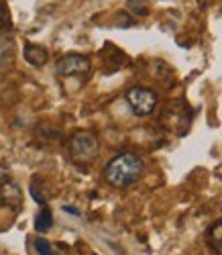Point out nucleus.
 Returning <instances> with one entry per match:
<instances>
[{"mask_svg":"<svg viewBox=\"0 0 222 255\" xmlns=\"http://www.w3.org/2000/svg\"><path fill=\"white\" fill-rule=\"evenodd\" d=\"M143 159L137 153H120L112 157L104 167V180L114 188H128L143 176Z\"/></svg>","mask_w":222,"mask_h":255,"instance_id":"nucleus-1","label":"nucleus"},{"mask_svg":"<svg viewBox=\"0 0 222 255\" xmlns=\"http://www.w3.org/2000/svg\"><path fill=\"white\" fill-rule=\"evenodd\" d=\"M128 6L130 8H135L137 12H147L145 4H143V0H128Z\"/></svg>","mask_w":222,"mask_h":255,"instance_id":"nucleus-11","label":"nucleus"},{"mask_svg":"<svg viewBox=\"0 0 222 255\" xmlns=\"http://www.w3.org/2000/svg\"><path fill=\"white\" fill-rule=\"evenodd\" d=\"M2 202L10 208H18L20 202H23V192L12 180H6L2 184Z\"/></svg>","mask_w":222,"mask_h":255,"instance_id":"nucleus-5","label":"nucleus"},{"mask_svg":"<svg viewBox=\"0 0 222 255\" xmlns=\"http://www.w3.org/2000/svg\"><path fill=\"white\" fill-rule=\"evenodd\" d=\"M126 102L137 117H149L157 106V94L149 88L135 86L126 92Z\"/></svg>","mask_w":222,"mask_h":255,"instance_id":"nucleus-3","label":"nucleus"},{"mask_svg":"<svg viewBox=\"0 0 222 255\" xmlns=\"http://www.w3.org/2000/svg\"><path fill=\"white\" fill-rule=\"evenodd\" d=\"M92 70V61L90 57L80 55V53H70V55H63L57 66L55 72L61 78H70V76H88Z\"/></svg>","mask_w":222,"mask_h":255,"instance_id":"nucleus-4","label":"nucleus"},{"mask_svg":"<svg viewBox=\"0 0 222 255\" xmlns=\"http://www.w3.org/2000/svg\"><path fill=\"white\" fill-rule=\"evenodd\" d=\"M70 157L78 165L94 163L100 155V139L90 131H78L70 139Z\"/></svg>","mask_w":222,"mask_h":255,"instance_id":"nucleus-2","label":"nucleus"},{"mask_svg":"<svg viewBox=\"0 0 222 255\" xmlns=\"http://www.w3.org/2000/svg\"><path fill=\"white\" fill-rule=\"evenodd\" d=\"M10 23V18H8V8L4 2H0V31H4Z\"/></svg>","mask_w":222,"mask_h":255,"instance_id":"nucleus-10","label":"nucleus"},{"mask_svg":"<svg viewBox=\"0 0 222 255\" xmlns=\"http://www.w3.org/2000/svg\"><path fill=\"white\" fill-rule=\"evenodd\" d=\"M208 241H210L212 249H214L218 255H222V221H216V223L210 227V231H208Z\"/></svg>","mask_w":222,"mask_h":255,"instance_id":"nucleus-7","label":"nucleus"},{"mask_svg":"<svg viewBox=\"0 0 222 255\" xmlns=\"http://www.w3.org/2000/svg\"><path fill=\"white\" fill-rule=\"evenodd\" d=\"M63 210H65V212H70V215H76V217H78V215H80V212H78V210H76V208H72V206H65V208H63Z\"/></svg>","mask_w":222,"mask_h":255,"instance_id":"nucleus-12","label":"nucleus"},{"mask_svg":"<svg viewBox=\"0 0 222 255\" xmlns=\"http://www.w3.org/2000/svg\"><path fill=\"white\" fill-rule=\"evenodd\" d=\"M35 249H37V253H39V255H55V253H53L51 243H49L47 239H41V237L35 241Z\"/></svg>","mask_w":222,"mask_h":255,"instance_id":"nucleus-9","label":"nucleus"},{"mask_svg":"<svg viewBox=\"0 0 222 255\" xmlns=\"http://www.w3.org/2000/svg\"><path fill=\"white\" fill-rule=\"evenodd\" d=\"M47 49L45 47H41V45H33V43H27L25 45V59L31 63V66H45L47 63Z\"/></svg>","mask_w":222,"mask_h":255,"instance_id":"nucleus-6","label":"nucleus"},{"mask_svg":"<svg viewBox=\"0 0 222 255\" xmlns=\"http://www.w3.org/2000/svg\"><path fill=\"white\" fill-rule=\"evenodd\" d=\"M51 227H53V215H51L49 208L43 206L41 212L37 215V219H35V229H37L39 233H45V231H49Z\"/></svg>","mask_w":222,"mask_h":255,"instance_id":"nucleus-8","label":"nucleus"}]
</instances>
